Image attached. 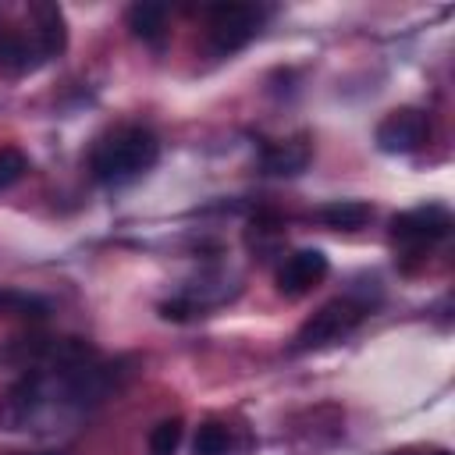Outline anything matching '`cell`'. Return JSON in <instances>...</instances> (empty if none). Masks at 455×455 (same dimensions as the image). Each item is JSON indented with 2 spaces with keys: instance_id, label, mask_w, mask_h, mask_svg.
Listing matches in <instances>:
<instances>
[{
  "instance_id": "cell-1",
  "label": "cell",
  "mask_w": 455,
  "mask_h": 455,
  "mask_svg": "<svg viewBox=\"0 0 455 455\" xmlns=\"http://www.w3.org/2000/svg\"><path fill=\"white\" fill-rule=\"evenodd\" d=\"M160 160V142L149 128L142 124H128L110 132L89 156L92 178L103 185H124L139 174H146L153 164Z\"/></svg>"
},
{
  "instance_id": "cell-2",
  "label": "cell",
  "mask_w": 455,
  "mask_h": 455,
  "mask_svg": "<svg viewBox=\"0 0 455 455\" xmlns=\"http://www.w3.org/2000/svg\"><path fill=\"white\" fill-rule=\"evenodd\" d=\"M370 313V302L355 299V295H341V299H331L323 302L291 338V352H316V348H327L334 341H341L345 334H352L363 316Z\"/></svg>"
},
{
  "instance_id": "cell-3",
  "label": "cell",
  "mask_w": 455,
  "mask_h": 455,
  "mask_svg": "<svg viewBox=\"0 0 455 455\" xmlns=\"http://www.w3.org/2000/svg\"><path fill=\"white\" fill-rule=\"evenodd\" d=\"M448 231H451V213L437 203L391 217V245L405 256H419V252L434 249L437 242L448 238Z\"/></svg>"
},
{
  "instance_id": "cell-4",
  "label": "cell",
  "mask_w": 455,
  "mask_h": 455,
  "mask_svg": "<svg viewBox=\"0 0 455 455\" xmlns=\"http://www.w3.org/2000/svg\"><path fill=\"white\" fill-rule=\"evenodd\" d=\"M259 21L263 11L252 4H217L206 14V39L213 43V50L235 53L259 32Z\"/></svg>"
},
{
  "instance_id": "cell-5",
  "label": "cell",
  "mask_w": 455,
  "mask_h": 455,
  "mask_svg": "<svg viewBox=\"0 0 455 455\" xmlns=\"http://www.w3.org/2000/svg\"><path fill=\"white\" fill-rule=\"evenodd\" d=\"M430 139V117L419 107H398L377 124V146L384 153H416Z\"/></svg>"
},
{
  "instance_id": "cell-6",
  "label": "cell",
  "mask_w": 455,
  "mask_h": 455,
  "mask_svg": "<svg viewBox=\"0 0 455 455\" xmlns=\"http://www.w3.org/2000/svg\"><path fill=\"white\" fill-rule=\"evenodd\" d=\"M46 405V373L32 370L0 395V430H21Z\"/></svg>"
},
{
  "instance_id": "cell-7",
  "label": "cell",
  "mask_w": 455,
  "mask_h": 455,
  "mask_svg": "<svg viewBox=\"0 0 455 455\" xmlns=\"http://www.w3.org/2000/svg\"><path fill=\"white\" fill-rule=\"evenodd\" d=\"M327 270H331V263H327V256L320 249H299V252L281 259V267H277V291L288 295V299H299V295L313 291L327 277Z\"/></svg>"
},
{
  "instance_id": "cell-8",
  "label": "cell",
  "mask_w": 455,
  "mask_h": 455,
  "mask_svg": "<svg viewBox=\"0 0 455 455\" xmlns=\"http://www.w3.org/2000/svg\"><path fill=\"white\" fill-rule=\"evenodd\" d=\"M28 18H32L28 36H32L39 57L46 60V57L64 53V46H68V21H64V11H60L57 4L39 0V4H28Z\"/></svg>"
},
{
  "instance_id": "cell-9",
  "label": "cell",
  "mask_w": 455,
  "mask_h": 455,
  "mask_svg": "<svg viewBox=\"0 0 455 455\" xmlns=\"http://www.w3.org/2000/svg\"><path fill=\"white\" fill-rule=\"evenodd\" d=\"M309 160H313V142H309V135H291V139H284V142H274V146H267L263 156H259V164H263L267 174H299V171L309 167Z\"/></svg>"
},
{
  "instance_id": "cell-10",
  "label": "cell",
  "mask_w": 455,
  "mask_h": 455,
  "mask_svg": "<svg viewBox=\"0 0 455 455\" xmlns=\"http://www.w3.org/2000/svg\"><path fill=\"white\" fill-rule=\"evenodd\" d=\"M0 316L7 320H46L50 316V302L36 291H21V288H0Z\"/></svg>"
},
{
  "instance_id": "cell-11",
  "label": "cell",
  "mask_w": 455,
  "mask_h": 455,
  "mask_svg": "<svg viewBox=\"0 0 455 455\" xmlns=\"http://www.w3.org/2000/svg\"><path fill=\"white\" fill-rule=\"evenodd\" d=\"M128 28L142 43H160L167 32V7L164 4H132L128 7Z\"/></svg>"
},
{
  "instance_id": "cell-12",
  "label": "cell",
  "mask_w": 455,
  "mask_h": 455,
  "mask_svg": "<svg viewBox=\"0 0 455 455\" xmlns=\"http://www.w3.org/2000/svg\"><path fill=\"white\" fill-rule=\"evenodd\" d=\"M370 217H373V206L370 203H359V199H338V203H327L320 210V220L327 228H341V231H355Z\"/></svg>"
},
{
  "instance_id": "cell-13",
  "label": "cell",
  "mask_w": 455,
  "mask_h": 455,
  "mask_svg": "<svg viewBox=\"0 0 455 455\" xmlns=\"http://www.w3.org/2000/svg\"><path fill=\"white\" fill-rule=\"evenodd\" d=\"M43 57H39V50H36V43H32V36L25 32H11V36H0V64L7 68V71H28V68H36Z\"/></svg>"
},
{
  "instance_id": "cell-14",
  "label": "cell",
  "mask_w": 455,
  "mask_h": 455,
  "mask_svg": "<svg viewBox=\"0 0 455 455\" xmlns=\"http://www.w3.org/2000/svg\"><path fill=\"white\" fill-rule=\"evenodd\" d=\"M181 444V419H164L149 430V455H174Z\"/></svg>"
},
{
  "instance_id": "cell-15",
  "label": "cell",
  "mask_w": 455,
  "mask_h": 455,
  "mask_svg": "<svg viewBox=\"0 0 455 455\" xmlns=\"http://www.w3.org/2000/svg\"><path fill=\"white\" fill-rule=\"evenodd\" d=\"M196 455H224L228 451V427L224 423H203L196 430V444H192Z\"/></svg>"
},
{
  "instance_id": "cell-16",
  "label": "cell",
  "mask_w": 455,
  "mask_h": 455,
  "mask_svg": "<svg viewBox=\"0 0 455 455\" xmlns=\"http://www.w3.org/2000/svg\"><path fill=\"white\" fill-rule=\"evenodd\" d=\"M25 174H28V156L21 149H14V146H4L0 149V192L18 185Z\"/></svg>"
},
{
  "instance_id": "cell-17",
  "label": "cell",
  "mask_w": 455,
  "mask_h": 455,
  "mask_svg": "<svg viewBox=\"0 0 455 455\" xmlns=\"http://www.w3.org/2000/svg\"><path fill=\"white\" fill-rule=\"evenodd\" d=\"M430 455H448V451H444V448H437V451H430Z\"/></svg>"
},
{
  "instance_id": "cell-18",
  "label": "cell",
  "mask_w": 455,
  "mask_h": 455,
  "mask_svg": "<svg viewBox=\"0 0 455 455\" xmlns=\"http://www.w3.org/2000/svg\"><path fill=\"white\" fill-rule=\"evenodd\" d=\"M391 455H412V451H391Z\"/></svg>"
}]
</instances>
